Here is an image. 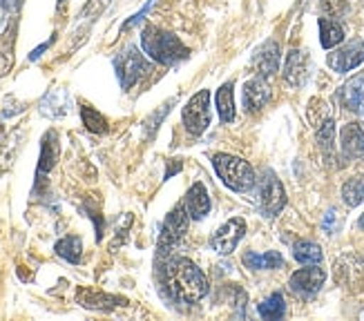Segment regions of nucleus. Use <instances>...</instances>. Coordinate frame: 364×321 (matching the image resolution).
<instances>
[{"label":"nucleus","mask_w":364,"mask_h":321,"mask_svg":"<svg viewBox=\"0 0 364 321\" xmlns=\"http://www.w3.org/2000/svg\"><path fill=\"white\" fill-rule=\"evenodd\" d=\"M320 43L324 50H333L344 40V27L336 18H320Z\"/></svg>","instance_id":"nucleus-19"},{"label":"nucleus","mask_w":364,"mask_h":321,"mask_svg":"<svg viewBox=\"0 0 364 321\" xmlns=\"http://www.w3.org/2000/svg\"><path fill=\"white\" fill-rule=\"evenodd\" d=\"M315 136H318L324 158L333 160V156H336V123H333V119H328L322 125L315 127Z\"/></svg>","instance_id":"nucleus-20"},{"label":"nucleus","mask_w":364,"mask_h":321,"mask_svg":"<svg viewBox=\"0 0 364 321\" xmlns=\"http://www.w3.org/2000/svg\"><path fill=\"white\" fill-rule=\"evenodd\" d=\"M346 9V0H322V11L331 18H338L340 13H344Z\"/></svg>","instance_id":"nucleus-29"},{"label":"nucleus","mask_w":364,"mask_h":321,"mask_svg":"<svg viewBox=\"0 0 364 321\" xmlns=\"http://www.w3.org/2000/svg\"><path fill=\"white\" fill-rule=\"evenodd\" d=\"M257 310L264 319H282L284 312H287V303H284V297L279 293H273L271 297L259 303Z\"/></svg>","instance_id":"nucleus-26"},{"label":"nucleus","mask_w":364,"mask_h":321,"mask_svg":"<svg viewBox=\"0 0 364 321\" xmlns=\"http://www.w3.org/2000/svg\"><path fill=\"white\" fill-rule=\"evenodd\" d=\"M309 119H311V123H313L315 127L322 125L324 121H328V119H331V109H328V105H326L322 99H313L311 105H309Z\"/></svg>","instance_id":"nucleus-28"},{"label":"nucleus","mask_w":364,"mask_h":321,"mask_svg":"<svg viewBox=\"0 0 364 321\" xmlns=\"http://www.w3.org/2000/svg\"><path fill=\"white\" fill-rule=\"evenodd\" d=\"M58 136L56 132H47L43 138V146H41V160H38V176L47 174L54 165H56V158H58Z\"/></svg>","instance_id":"nucleus-18"},{"label":"nucleus","mask_w":364,"mask_h":321,"mask_svg":"<svg viewBox=\"0 0 364 321\" xmlns=\"http://www.w3.org/2000/svg\"><path fill=\"white\" fill-rule=\"evenodd\" d=\"M342 199L349 207H358L360 203H364V176H355V179H349L342 185Z\"/></svg>","instance_id":"nucleus-25"},{"label":"nucleus","mask_w":364,"mask_h":321,"mask_svg":"<svg viewBox=\"0 0 364 321\" xmlns=\"http://www.w3.org/2000/svg\"><path fill=\"white\" fill-rule=\"evenodd\" d=\"M362 62H364V40H353L336 50L333 54H328V67L340 74L360 67Z\"/></svg>","instance_id":"nucleus-10"},{"label":"nucleus","mask_w":364,"mask_h":321,"mask_svg":"<svg viewBox=\"0 0 364 321\" xmlns=\"http://www.w3.org/2000/svg\"><path fill=\"white\" fill-rule=\"evenodd\" d=\"M217 109L219 119L224 123L235 121V99H232V80H228L226 85H221L217 92Z\"/></svg>","instance_id":"nucleus-24"},{"label":"nucleus","mask_w":364,"mask_h":321,"mask_svg":"<svg viewBox=\"0 0 364 321\" xmlns=\"http://www.w3.org/2000/svg\"><path fill=\"white\" fill-rule=\"evenodd\" d=\"M244 263L252 270H275V268H282L284 266V259L282 254L271 250V252H264V254H257V252H246L244 254Z\"/></svg>","instance_id":"nucleus-21"},{"label":"nucleus","mask_w":364,"mask_h":321,"mask_svg":"<svg viewBox=\"0 0 364 321\" xmlns=\"http://www.w3.org/2000/svg\"><path fill=\"white\" fill-rule=\"evenodd\" d=\"M164 279L170 295L183 303H197L208 295V279L203 272L183 256L168 259L164 268Z\"/></svg>","instance_id":"nucleus-1"},{"label":"nucleus","mask_w":364,"mask_h":321,"mask_svg":"<svg viewBox=\"0 0 364 321\" xmlns=\"http://www.w3.org/2000/svg\"><path fill=\"white\" fill-rule=\"evenodd\" d=\"M340 150L346 160H358L364 156V127L360 123H349L342 127Z\"/></svg>","instance_id":"nucleus-11"},{"label":"nucleus","mask_w":364,"mask_h":321,"mask_svg":"<svg viewBox=\"0 0 364 321\" xmlns=\"http://www.w3.org/2000/svg\"><path fill=\"white\" fill-rule=\"evenodd\" d=\"M340 101L346 109L364 116V76H353L351 80H346L340 89Z\"/></svg>","instance_id":"nucleus-15"},{"label":"nucleus","mask_w":364,"mask_h":321,"mask_svg":"<svg viewBox=\"0 0 364 321\" xmlns=\"http://www.w3.org/2000/svg\"><path fill=\"white\" fill-rule=\"evenodd\" d=\"M358 226H360V228H362V230H364V214H362V217H360V221H358Z\"/></svg>","instance_id":"nucleus-34"},{"label":"nucleus","mask_w":364,"mask_h":321,"mask_svg":"<svg viewBox=\"0 0 364 321\" xmlns=\"http://www.w3.org/2000/svg\"><path fill=\"white\" fill-rule=\"evenodd\" d=\"M183 125L193 136H199L208 130V125H210V92L208 89L197 92L193 99L186 103Z\"/></svg>","instance_id":"nucleus-5"},{"label":"nucleus","mask_w":364,"mask_h":321,"mask_svg":"<svg viewBox=\"0 0 364 321\" xmlns=\"http://www.w3.org/2000/svg\"><path fill=\"white\" fill-rule=\"evenodd\" d=\"M152 5H154V0H150V3H148V5H146L144 9H141L139 13H134V16H132V18H130L128 23H125V25H123V29H130L132 25H136V23H139V21H141V18H144V16H146V13L150 11V7H152Z\"/></svg>","instance_id":"nucleus-31"},{"label":"nucleus","mask_w":364,"mask_h":321,"mask_svg":"<svg viewBox=\"0 0 364 321\" xmlns=\"http://www.w3.org/2000/svg\"><path fill=\"white\" fill-rule=\"evenodd\" d=\"M252 67H255V72L262 78L273 76L279 70V45L275 40L264 43L257 50L255 58H252Z\"/></svg>","instance_id":"nucleus-13"},{"label":"nucleus","mask_w":364,"mask_h":321,"mask_svg":"<svg viewBox=\"0 0 364 321\" xmlns=\"http://www.w3.org/2000/svg\"><path fill=\"white\" fill-rule=\"evenodd\" d=\"M50 43H52V40H50ZM50 43H45V45H41V47H38V50H36L34 54H31L29 58H31V60H36V58L41 56V52H45V50H47V47H50Z\"/></svg>","instance_id":"nucleus-33"},{"label":"nucleus","mask_w":364,"mask_h":321,"mask_svg":"<svg viewBox=\"0 0 364 321\" xmlns=\"http://www.w3.org/2000/svg\"><path fill=\"white\" fill-rule=\"evenodd\" d=\"M81 116H83V125L87 127L90 132H94V134H103V132L107 130V121H105V116H101L94 107L83 105V107H81Z\"/></svg>","instance_id":"nucleus-27"},{"label":"nucleus","mask_w":364,"mask_h":321,"mask_svg":"<svg viewBox=\"0 0 364 321\" xmlns=\"http://www.w3.org/2000/svg\"><path fill=\"white\" fill-rule=\"evenodd\" d=\"M54 250L60 259H65L70 263H78L81 261V254H83V241H81V236H74V234L63 236Z\"/></svg>","instance_id":"nucleus-22"},{"label":"nucleus","mask_w":364,"mask_h":321,"mask_svg":"<svg viewBox=\"0 0 364 321\" xmlns=\"http://www.w3.org/2000/svg\"><path fill=\"white\" fill-rule=\"evenodd\" d=\"M293 256H295V261L304 263V266L322 263V250L318 244H313V241H297L293 246Z\"/></svg>","instance_id":"nucleus-23"},{"label":"nucleus","mask_w":364,"mask_h":321,"mask_svg":"<svg viewBox=\"0 0 364 321\" xmlns=\"http://www.w3.org/2000/svg\"><path fill=\"white\" fill-rule=\"evenodd\" d=\"M141 45H144L146 54L161 65H175V62L190 56L188 47L175 34L159 27H146L144 34H141Z\"/></svg>","instance_id":"nucleus-2"},{"label":"nucleus","mask_w":364,"mask_h":321,"mask_svg":"<svg viewBox=\"0 0 364 321\" xmlns=\"http://www.w3.org/2000/svg\"><path fill=\"white\" fill-rule=\"evenodd\" d=\"M188 221H190V214L183 203L177 205L175 210L168 214V219L164 223V232L159 236V254L161 256L170 254V250H175L179 246V241L188 232Z\"/></svg>","instance_id":"nucleus-7"},{"label":"nucleus","mask_w":364,"mask_h":321,"mask_svg":"<svg viewBox=\"0 0 364 321\" xmlns=\"http://www.w3.org/2000/svg\"><path fill=\"white\" fill-rule=\"evenodd\" d=\"M268 101H271V87H268V83L262 76L248 80L244 85V107L250 111V114L259 111Z\"/></svg>","instance_id":"nucleus-14"},{"label":"nucleus","mask_w":364,"mask_h":321,"mask_svg":"<svg viewBox=\"0 0 364 321\" xmlns=\"http://www.w3.org/2000/svg\"><path fill=\"white\" fill-rule=\"evenodd\" d=\"M186 210L190 214V219H203L205 214H208L210 210V197H208V190L203 187V183H195L193 187L188 190V195H186Z\"/></svg>","instance_id":"nucleus-17"},{"label":"nucleus","mask_w":364,"mask_h":321,"mask_svg":"<svg viewBox=\"0 0 364 321\" xmlns=\"http://www.w3.org/2000/svg\"><path fill=\"white\" fill-rule=\"evenodd\" d=\"M257 203H259L262 214L268 219L277 217L284 210V205H287V192H284V185L271 170L264 172V179L257 192Z\"/></svg>","instance_id":"nucleus-6"},{"label":"nucleus","mask_w":364,"mask_h":321,"mask_svg":"<svg viewBox=\"0 0 364 321\" xmlns=\"http://www.w3.org/2000/svg\"><path fill=\"white\" fill-rule=\"evenodd\" d=\"M213 165L219 174V179L224 181L226 187L235 192H248L255 187V172L248 165V160L232 156V154H215L213 156Z\"/></svg>","instance_id":"nucleus-3"},{"label":"nucleus","mask_w":364,"mask_h":321,"mask_svg":"<svg viewBox=\"0 0 364 321\" xmlns=\"http://www.w3.org/2000/svg\"><path fill=\"white\" fill-rule=\"evenodd\" d=\"M244 232H246V221L240 219V217H235V219L226 221L221 228H217V232L210 239V246L219 254H230L237 246H240Z\"/></svg>","instance_id":"nucleus-8"},{"label":"nucleus","mask_w":364,"mask_h":321,"mask_svg":"<svg viewBox=\"0 0 364 321\" xmlns=\"http://www.w3.org/2000/svg\"><path fill=\"white\" fill-rule=\"evenodd\" d=\"M324 281H326V272L322 268L311 266V268H302V270L293 272L289 285L299 297H313L324 285Z\"/></svg>","instance_id":"nucleus-9"},{"label":"nucleus","mask_w":364,"mask_h":321,"mask_svg":"<svg viewBox=\"0 0 364 321\" xmlns=\"http://www.w3.org/2000/svg\"><path fill=\"white\" fill-rule=\"evenodd\" d=\"M309 78V56L302 50H293L287 56V65H284V80L291 87L304 85Z\"/></svg>","instance_id":"nucleus-12"},{"label":"nucleus","mask_w":364,"mask_h":321,"mask_svg":"<svg viewBox=\"0 0 364 321\" xmlns=\"http://www.w3.org/2000/svg\"><path fill=\"white\" fill-rule=\"evenodd\" d=\"M340 226H342L340 214H338L336 210H328V212H326V217H324V221H322L324 232H326V234H336V232L340 230Z\"/></svg>","instance_id":"nucleus-30"},{"label":"nucleus","mask_w":364,"mask_h":321,"mask_svg":"<svg viewBox=\"0 0 364 321\" xmlns=\"http://www.w3.org/2000/svg\"><path fill=\"white\" fill-rule=\"evenodd\" d=\"M114 70H117L121 87L123 89H132L139 80L148 74L150 65H148V60L144 58V54L136 52L134 47H128V50H123L114 58Z\"/></svg>","instance_id":"nucleus-4"},{"label":"nucleus","mask_w":364,"mask_h":321,"mask_svg":"<svg viewBox=\"0 0 364 321\" xmlns=\"http://www.w3.org/2000/svg\"><path fill=\"white\" fill-rule=\"evenodd\" d=\"M76 301L81 303L83 308H90V310H112L117 306H125V303H128L121 297L97 293V290H78Z\"/></svg>","instance_id":"nucleus-16"},{"label":"nucleus","mask_w":364,"mask_h":321,"mask_svg":"<svg viewBox=\"0 0 364 321\" xmlns=\"http://www.w3.org/2000/svg\"><path fill=\"white\" fill-rule=\"evenodd\" d=\"M21 5H23V0H0V7H3L5 11H18L21 9Z\"/></svg>","instance_id":"nucleus-32"}]
</instances>
